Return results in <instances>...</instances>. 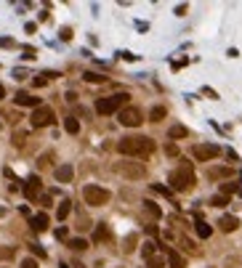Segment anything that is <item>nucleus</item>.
I'll return each instance as SVG.
<instances>
[{
  "label": "nucleus",
  "mask_w": 242,
  "mask_h": 268,
  "mask_svg": "<svg viewBox=\"0 0 242 268\" xmlns=\"http://www.w3.org/2000/svg\"><path fill=\"white\" fill-rule=\"evenodd\" d=\"M30 252H32L35 257H43V260H45V249H43L40 244H30Z\"/></svg>",
  "instance_id": "obj_31"
},
{
  "label": "nucleus",
  "mask_w": 242,
  "mask_h": 268,
  "mask_svg": "<svg viewBox=\"0 0 242 268\" xmlns=\"http://www.w3.org/2000/svg\"><path fill=\"white\" fill-rule=\"evenodd\" d=\"M53 175H56V181H59V183H69L74 178V168H72V165H59V168L53 170Z\"/></svg>",
  "instance_id": "obj_10"
},
{
  "label": "nucleus",
  "mask_w": 242,
  "mask_h": 268,
  "mask_svg": "<svg viewBox=\"0 0 242 268\" xmlns=\"http://www.w3.org/2000/svg\"><path fill=\"white\" fill-rule=\"evenodd\" d=\"M109 239H112V231L107 223H99L93 228V242H109Z\"/></svg>",
  "instance_id": "obj_14"
},
{
  "label": "nucleus",
  "mask_w": 242,
  "mask_h": 268,
  "mask_svg": "<svg viewBox=\"0 0 242 268\" xmlns=\"http://www.w3.org/2000/svg\"><path fill=\"white\" fill-rule=\"evenodd\" d=\"M0 127H3V122H0Z\"/></svg>",
  "instance_id": "obj_46"
},
{
  "label": "nucleus",
  "mask_w": 242,
  "mask_h": 268,
  "mask_svg": "<svg viewBox=\"0 0 242 268\" xmlns=\"http://www.w3.org/2000/svg\"><path fill=\"white\" fill-rule=\"evenodd\" d=\"M83 80H86V82H104L107 77L99 75V72H86V75H83Z\"/></svg>",
  "instance_id": "obj_27"
},
{
  "label": "nucleus",
  "mask_w": 242,
  "mask_h": 268,
  "mask_svg": "<svg viewBox=\"0 0 242 268\" xmlns=\"http://www.w3.org/2000/svg\"><path fill=\"white\" fill-rule=\"evenodd\" d=\"M133 244H136V236L130 234V236H125V247H123V249H125V252H133V249H136Z\"/></svg>",
  "instance_id": "obj_32"
},
{
  "label": "nucleus",
  "mask_w": 242,
  "mask_h": 268,
  "mask_svg": "<svg viewBox=\"0 0 242 268\" xmlns=\"http://www.w3.org/2000/svg\"><path fill=\"white\" fill-rule=\"evenodd\" d=\"M165 154H168V157H179V146H176V144H168V146H165Z\"/></svg>",
  "instance_id": "obj_34"
},
{
  "label": "nucleus",
  "mask_w": 242,
  "mask_h": 268,
  "mask_svg": "<svg viewBox=\"0 0 242 268\" xmlns=\"http://www.w3.org/2000/svg\"><path fill=\"white\" fill-rule=\"evenodd\" d=\"M237 226H239V220H237L234 215H223V218L218 220V228L223 231V234H231V231H237Z\"/></svg>",
  "instance_id": "obj_13"
},
{
  "label": "nucleus",
  "mask_w": 242,
  "mask_h": 268,
  "mask_svg": "<svg viewBox=\"0 0 242 268\" xmlns=\"http://www.w3.org/2000/svg\"><path fill=\"white\" fill-rule=\"evenodd\" d=\"M194 231H197V236H200V239H208V236L213 234V228H210L208 223H205V220H202L200 215H197V223H194Z\"/></svg>",
  "instance_id": "obj_18"
},
{
  "label": "nucleus",
  "mask_w": 242,
  "mask_h": 268,
  "mask_svg": "<svg viewBox=\"0 0 242 268\" xmlns=\"http://www.w3.org/2000/svg\"><path fill=\"white\" fill-rule=\"evenodd\" d=\"M168 183H171V191H189L194 186V168H192V162L181 160L179 168L171 170Z\"/></svg>",
  "instance_id": "obj_2"
},
{
  "label": "nucleus",
  "mask_w": 242,
  "mask_h": 268,
  "mask_svg": "<svg viewBox=\"0 0 242 268\" xmlns=\"http://www.w3.org/2000/svg\"><path fill=\"white\" fill-rule=\"evenodd\" d=\"M189 136V130H186L184 125H173L171 130H168V138H171V141H176V138H186Z\"/></svg>",
  "instance_id": "obj_20"
},
{
  "label": "nucleus",
  "mask_w": 242,
  "mask_h": 268,
  "mask_svg": "<svg viewBox=\"0 0 242 268\" xmlns=\"http://www.w3.org/2000/svg\"><path fill=\"white\" fill-rule=\"evenodd\" d=\"M24 138H27L24 130H16L14 133V146H16V149H22V146H24Z\"/></svg>",
  "instance_id": "obj_30"
},
{
  "label": "nucleus",
  "mask_w": 242,
  "mask_h": 268,
  "mask_svg": "<svg viewBox=\"0 0 242 268\" xmlns=\"http://www.w3.org/2000/svg\"><path fill=\"white\" fill-rule=\"evenodd\" d=\"M0 215H6V207H0Z\"/></svg>",
  "instance_id": "obj_44"
},
{
  "label": "nucleus",
  "mask_w": 242,
  "mask_h": 268,
  "mask_svg": "<svg viewBox=\"0 0 242 268\" xmlns=\"http://www.w3.org/2000/svg\"><path fill=\"white\" fill-rule=\"evenodd\" d=\"M56 122V114H53V109L51 106H37V109H32V117H30V125L32 127H48V125H53Z\"/></svg>",
  "instance_id": "obj_5"
},
{
  "label": "nucleus",
  "mask_w": 242,
  "mask_h": 268,
  "mask_svg": "<svg viewBox=\"0 0 242 268\" xmlns=\"http://www.w3.org/2000/svg\"><path fill=\"white\" fill-rule=\"evenodd\" d=\"M64 130H67V133H80V122H77V119H74V117H67V119H64Z\"/></svg>",
  "instance_id": "obj_22"
},
{
  "label": "nucleus",
  "mask_w": 242,
  "mask_h": 268,
  "mask_svg": "<svg viewBox=\"0 0 242 268\" xmlns=\"http://www.w3.org/2000/svg\"><path fill=\"white\" fill-rule=\"evenodd\" d=\"M72 268H86V265H83V263H74V265H72Z\"/></svg>",
  "instance_id": "obj_43"
},
{
  "label": "nucleus",
  "mask_w": 242,
  "mask_h": 268,
  "mask_svg": "<svg viewBox=\"0 0 242 268\" xmlns=\"http://www.w3.org/2000/svg\"><path fill=\"white\" fill-rule=\"evenodd\" d=\"M53 77H59V72H40V75L32 80V85L35 88H43V85H48V80H53Z\"/></svg>",
  "instance_id": "obj_17"
},
{
  "label": "nucleus",
  "mask_w": 242,
  "mask_h": 268,
  "mask_svg": "<svg viewBox=\"0 0 242 268\" xmlns=\"http://www.w3.org/2000/svg\"><path fill=\"white\" fill-rule=\"evenodd\" d=\"M72 38V30H69V27H64V30H61V40H69Z\"/></svg>",
  "instance_id": "obj_37"
},
{
  "label": "nucleus",
  "mask_w": 242,
  "mask_h": 268,
  "mask_svg": "<svg viewBox=\"0 0 242 268\" xmlns=\"http://www.w3.org/2000/svg\"><path fill=\"white\" fill-rule=\"evenodd\" d=\"M16 104H19V106H32V109H37V106H40V98L24 93V90H19V93H16Z\"/></svg>",
  "instance_id": "obj_12"
},
{
  "label": "nucleus",
  "mask_w": 242,
  "mask_h": 268,
  "mask_svg": "<svg viewBox=\"0 0 242 268\" xmlns=\"http://www.w3.org/2000/svg\"><path fill=\"white\" fill-rule=\"evenodd\" d=\"M128 93H115V96H104V98H99L96 101V112L99 114H115L120 112V109H125L128 106Z\"/></svg>",
  "instance_id": "obj_3"
},
{
  "label": "nucleus",
  "mask_w": 242,
  "mask_h": 268,
  "mask_svg": "<svg viewBox=\"0 0 242 268\" xmlns=\"http://www.w3.org/2000/svg\"><path fill=\"white\" fill-rule=\"evenodd\" d=\"M152 191L163 194V197H173V191H171V189H165V186H160V183H154V186H152Z\"/></svg>",
  "instance_id": "obj_33"
},
{
  "label": "nucleus",
  "mask_w": 242,
  "mask_h": 268,
  "mask_svg": "<svg viewBox=\"0 0 242 268\" xmlns=\"http://www.w3.org/2000/svg\"><path fill=\"white\" fill-rule=\"evenodd\" d=\"M30 226H32V231H45V228H48V215H45V212L32 215L30 218Z\"/></svg>",
  "instance_id": "obj_16"
},
{
  "label": "nucleus",
  "mask_w": 242,
  "mask_h": 268,
  "mask_svg": "<svg viewBox=\"0 0 242 268\" xmlns=\"http://www.w3.org/2000/svg\"><path fill=\"white\" fill-rule=\"evenodd\" d=\"M115 173H120L123 178L138 181V178H144V175H146V168H144V165H138V162H117Z\"/></svg>",
  "instance_id": "obj_6"
},
{
  "label": "nucleus",
  "mask_w": 242,
  "mask_h": 268,
  "mask_svg": "<svg viewBox=\"0 0 242 268\" xmlns=\"http://www.w3.org/2000/svg\"><path fill=\"white\" fill-rule=\"evenodd\" d=\"M59 268H69V265H67V263H61V265H59Z\"/></svg>",
  "instance_id": "obj_45"
},
{
  "label": "nucleus",
  "mask_w": 242,
  "mask_h": 268,
  "mask_svg": "<svg viewBox=\"0 0 242 268\" xmlns=\"http://www.w3.org/2000/svg\"><path fill=\"white\" fill-rule=\"evenodd\" d=\"M117 152L125 157H149L154 152V141L149 136H125L117 141Z\"/></svg>",
  "instance_id": "obj_1"
},
{
  "label": "nucleus",
  "mask_w": 242,
  "mask_h": 268,
  "mask_svg": "<svg viewBox=\"0 0 242 268\" xmlns=\"http://www.w3.org/2000/svg\"><path fill=\"white\" fill-rule=\"evenodd\" d=\"M237 186H239V189H237V191H239V194H242V175H239V183H237Z\"/></svg>",
  "instance_id": "obj_42"
},
{
  "label": "nucleus",
  "mask_w": 242,
  "mask_h": 268,
  "mask_svg": "<svg viewBox=\"0 0 242 268\" xmlns=\"http://www.w3.org/2000/svg\"><path fill=\"white\" fill-rule=\"evenodd\" d=\"M37 202H40V205H43V207H48V205H51V197H40V199H37Z\"/></svg>",
  "instance_id": "obj_40"
},
{
  "label": "nucleus",
  "mask_w": 242,
  "mask_h": 268,
  "mask_svg": "<svg viewBox=\"0 0 242 268\" xmlns=\"http://www.w3.org/2000/svg\"><path fill=\"white\" fill-rule=\"evenodd\" d=\"M117 119H120V125H125V127H138V125L144 122V117H141V112H138L136 106L120 109V112H117Z\"/></svg>",
  "instance_id": "obj_8"
},
{
  "label": "nucleus",
  "mask_w": 242,
  "mask_h": 268,
  "mask_svg": "<svg viewBox=\"0 0 242 268\" xmlns=\"http://www.w3.org/2000/svg\"><path fill=\"white\" fill-rule=\"evenodd\" d=\"M144 210H146V212H149V215H152V218H163V210L157 207L154 202H149V199L144 202Z\"/></svg>",
  "instance_id": "obj_23"
},
{
  "label": "nucleus",
  "mask_w": 242,
  "mask_h": 268,
  "mask_svg": "<svg viewBox=\"0 0 242 268\" xmlns=\"http://www.w3.org/2000/svg\"><path fill=\"white\" fill-rule=\"evenodd\" d=\"M43 183H40V178H37V175H30V178L24 181V197L30 199V202H37L43 197Z\"/></svg>",
  "instance_id": "obj_9"
},
{
  "label": "nucleus",
  "mask_w": 242,
  "mask_h": 268,
  "mask_svg": "<svg viewBox=\"0 0 242 268\" xmlns=\"http://www.w3.org/2000/svg\"><path fill=\"white\" fill-rule=\"evenodd\" d=\"M22 268H37V263L32 260V257H24V260H22Z\"/></svg>",
  "instance_id": "obj_36"
},
{
  "label": "nucleus",
  "mask_w": 242,
  "mask_h": 268,
  "mask_svg": "<svg viewBox=\"0 0 242 268\" xmlns=\"http://www.w3.org/2000/svg\"><path fill=\"white\" fill-rule=\"evenodd\" d=\"M144 268H163V263H160V257H152V260H146Z\"/></svg>",
  "instance_id": "obj_35"
},
{
  "label": "nucleus",
  "mask_w": 242,
  "mask_h": 268,
  "mask_svg": "<svg viewBox=\"0 0 242 268\" xmlns=\"http://www.w3.org/2000/svg\"><path fill=\"white\" fill-rule=\"evenodd\" d=\"M210 205H213V207H226V205H229V197H223V194H216V197L210 199Z\"/></svg>",
  "instance_id": "obj_28"
},
{
  "label": "nucleus",
  "mask_w": 242,
  "mask_h": 268,
  "mask_svg": "<svg viewBox=\"0 0 242 268\" xmlns=\"http://www.w3.org/2000/svg\"><path fill=\"white\" fill-rule=\"evenodd\" d=\"M0 45H3V48H14L16 43H14V40H8V38H3V40H0Z\"/></svg>",
  "instance_id": "obj_38"
},
{
  "label": "nucleus",
  "mask_w": 242,
  "mask_h": 268,
  "mask_svg": "<svg viewBox=\"0 0 242 268\" xmlns=\"http://www.w3.org/2000/svg\"><path fill=\"white\" fill-rule=\"evenodd\" d=\"M69 212H72V202H69V199L59 202V210H56V218H59V220H67V218H69Z\"/></svg>",
  "instance_id": "obj_19"
},
{
  "label": "nucleus",
  "mask_w": 242,
  "mask_h": 268,
  "mask_svg": "<svg viewBox=\"0 0 242 268\" xmlns=\"http://www.w3.org/2000/svg\"><path fill=\"white\" fill-rule=\"evenodd\" d=\"M83 199H86V205H91V207H104L107 202L112 199V194L107 191V189H101V186H86L83 189Z\"/></svg>",
  "instance_id": "obj_4"
},
{
  "label": "nucleus",
  "mask_w": 242,
  "mask_h": 268,
  "mask_svg": "<svg viewBox=\"0 0 242 268\" xmlns=\"http://www.w3.org/2000/svg\"><path fill=\"white\" fill-rule=\"evenodd\" d=\"M179 244H181V247H184V249H186V252H189V255H197V252H200V249L194 247V242H192V239H186L184 234L179 236Z\"/></svg>",
  "instance_id": "obj_21"
},
{
  "label": "nucleus",
  "mask_w": 242,
  "mask_h": 268,
  "mask_svg": "<svg viewBox=\"0 0 242 268\" xmlns=\"http://www.w3.org/2000/svg\"><path fill=\"white\" fill-rule=\"evenodd\" d=\"M3 98H6V88H3V85H0V101H3Z\"/></svg>",
  "instance_id": "obj_41"
},
{
  "label": "nucleus",
  "mask_w": 242,
  "mask_h": 268,
  "mask_svg": "<svg viewBox=\"0 0 242 268\" xmlns=\"http://www.w3.org/2000/svg\"><path fill=\"white\" fill-rule=\"evenodd\" d=\"M141 252H144V257H146V260H152V257H154V252H157V244H154V242H144Z\"/></svg>",
  "instance_id": "obj_25"
},
{
  "label": "nucleus",
  "mask_w": 242,
  "mask_h": 268,
  "mask_svg": "<svg viewBox=\"0 0 242 268\" xmlns=\"http://www.w3.org/2000/svg\"><path fill=\"white\" fill-rule=\"evenodd\" d=\"M165 114H168V109H165V106H154L152 112H149V119H152V122H160Z\"/></svg>",
  "instance_id": "obj_24"
},
{
  "label": "nucleus",
  "mask_w": 242,
  "mask_h": 268,
  "mask_svg": "<svg viewBox=\"0 0 242 268\" xmlns=\"http://www.w3.org/2000/svg\"><path fill=\"white\" fill-rule=\"evenodd\" d=\"M165 252H168V265L171 268H186V257L179 255L173 247H165Z\"/></svg>",
  "instance_id": "obj_11"
},
{
  "label": "nucleus",
  "mask_w": 242,
  "mask_h": 268,
  "mask_svg": "<svg viewBox=\"0 0 242 268\" xmlns=\"http://www.w3.org/2000/svg\"><path fill=\"white\" fill-rule=\"evenodd\" d=\"M218 154H221V146H216V144H194L192 146V157L200 162H210V160H216Z\"/></svg>",
  "instance_id": "obj_7"
},
{
  "label": "nucleus",
  "mask_w": 242,
  "mask_h": 268,
  "mask_svg": "<svg viewBox=\"0 0 242 268\" xmlns=\"http://www.w3.org/2000/svg\"><path fill=\"white\" fill-rule=\"evenodd\" d=\"M231 175H234V170H231V168H210V170H208V178H210V181L231 178Z\"/></svg>",
  "instance_id": "obj_15"
},
{
  "label": "nucleus",
  "mask_w": 242,
  "mask_h": 268,
  "mask_svg": "<svg viewBox=\"0 0 242 268\" xmlns=\"http://www.w3.org/2000/svg\"><path fill=\"white\" fill-rule=\"evenodd\" d=\"M56 239H67V228H56Z\"/></svg>",
  "instance_id": "obj_39"
},
{
  "label": "nucleus",
  "mask_w": 242,
  "mask_h": 268,
  "mask_svg": "<svg viewBox=\"0 0 242 268\" xmlns=\"http://www.w3.org/2000/svg\"><path fill=\"white\" fill-rule=\"evenodd\" d=\"M69 247L74 249V252H83V249H88V242H86V239H69Z\"/></svg>",
  "instance_id": "obj_26"
},
{
  "label": "nucleus",
  "mask_w": 242,
  "mask_h": 268,
  "mask_svg": "<svg viewBox=\"0 0 242 268\" xmlns=\"http://www.w3.org/2000/svg\"><path fill=\"white\" fill-rule=\"evenodd\" d=\"M14 255H16L14 247H3V244H0V260H11Z\"/></svg>",
  "instance_id": "obj_29"
}]
</instances>
